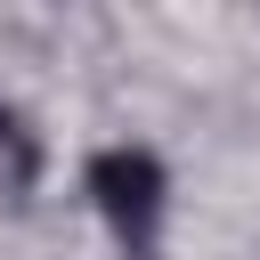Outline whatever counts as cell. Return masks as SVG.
<instances>
[{"mask_svg":"<svg viewBox=\"0 0 260 260\" xmlns=\"http://www.w3.org/2000/svg\"><path fill=\"white\" fill-rule=\"evenodd\" d=\"M89 195H98V211H106L130 244H146L171 187H162V162H154L146 146H106V154L89 162Z\"/></svg>","mask_w":260,"mask_h":260,"instance_id":"obj_1","label":"cell"}]
</instances>
